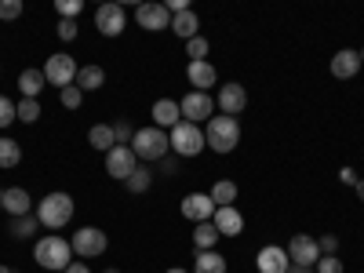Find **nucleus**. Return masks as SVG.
Masks as SVG:
<instances>
[{"mask_svg":"<svg viewBox=\"0 0 364 273\" xmlns=\"http://www.w3.org/2000/svg\"><path fill=\"white\" fill-rule=\"evenodd\" d=\"M211 215H215V200H211V193H186L182 197V219L211 223Z\"/></svg>","mask_w":364,"mask_h":273,"instance_id":"12","label":"nucleus"},{"mask_svg":"<svg viewBox=\"0 0 364 273\" xmlns=\"http://www.w3.org/2000/svg\"><path fill=\"white\" fill-rule=\"evenodd\" d=\"M193 245H197V252H215V245H219V230H215V223H197V230H193Z\"/></svg>","mask_w":364,"mask_h":273,"instance_id":"24","label":"nucleus"},{"mask_svg":"<svg viewBox=\"0 0 364 273\" xmlns=\"http://www.w3.org/2000/svg\"><path fill=\"white\" fill-rule=\"evenodd\" d=\"M168 273H190V269H182V266H175V269H168Z\"/></svg>","mask_w":364,"mask_h":273,"instance_id":"47","label":"nucleus"},{"mask_svg":"<svg viewBox=\"0 0 364 273\" xmlns=\"http://www.w3.org/2000/svg\"><path fill=\"white\" fill-rule=\"evenodd\" d=\"M33 259H37V266H44V269L66 273V266L73 262V248H70V240H66V237L48 233V237H41V240H37Z\"/></svg>","mask_w":364,"mask_h":273,"instance_id":"1","label":"nucleus"},{"mask_svg":"<svg viewBox=\"0 0 364 273\" xmlns=\"http://www.w3.org/2000/svg\"><path fill=\"white\" fill-rule=\"evenodd\" d=\"M77 73H80V66H77V58H73V55H48V63H44V77H48V84H55V87H70V84L77 80Z\"/></svg>","mask_w":364,"mask_h":273,"instance_id":"8","label":"nucleus"},{"mask_svg":"<svg viewBox=\"0 0 364 273\" xmlns=\"http://www.w3.org/2000/svg\"><path fill=\"white\" fill-rule=\"evenodd\" d=\"M204 142L215 149V154H233L237 142H240V124H237V117H211L208 120V128H204Z\"/></svg>","mask_w":364,"mask_h":273,"instance_id":"2","label":"nucleus"},{"mask_svg":"<svg viewBox=\"0 0 364 273\" xmlns=\"http://www.w3.org/2000/svg\"><path fill=\"white\" fill-rule=\"evenodd\" d=\"M15 109H18V120H26V124H37L41 120V102L37 99H22V102H15Z\"/></svg>","mask_w":364,"mask_h":273,"instance_id":"31","label":"nucleus"},{"mask_svg":"<svg viewBox=\"0 0 364 273\" xmlns=\"http://www.w3.org/2000/svg\"><path fill=\"white\" fill-rule=\"evenodd\" d=\"M314 273H343V262L336 255H321L317 266H314Z\"/></svg>","mask_w":364,"mask_h":273,"instance_id":"37","label":"nucleus"},{"mask_svg":"<svg viewBox=\"0 0 364 273\" xmlns=\"http://www.w3.org/2000/svg\"><path fill=\"white\" fill-rule=\"evenodd\" d=\"M18 15H22V0H0V18L4 22H11Z\"/></svg>","mask_w":364,"mask_h":273,"instance_id":"38","label":"nucleus"},{"mask_svg":"<svg viewBox=\"0 0 364 273\" xmlns=\"http://www.w3.org/2000/svg\"><path fill=\"white\" fill-rule=\"evenodd\" d=\"M132 149H135V157H139V161H154V164H161V161L168 157L171 142H168L164 128H154V124H149V128H139V132H135Z\"/></svg>","mask_w":364,"mask_h":273,"instance_id":"3","label":"nucleus"},{"mask_svg":"<svg viewBox=\"0 0 364 273\" xmlns=\"http://www.w3.org/2000/svg\"><path fill=\"white\" fill-rule=\"evenodd\" d=\"M357 197L364 200V178H357Z\"/></svg>","mask_w":364,"mask_h":273,"instance_id":"45","label":"nucleus"},{"mask_svg":"<svg viewBox=\"0 0 364 273\" xmlns=\"http://www.w3.org/2000/svg\"><path fill=\"white\" fill-rule=\"evenodd\" d=\"M317 248H321L324 255H336V252H339V237H336V233H324V237L317 240Z\"/></svg>","mask_w":364,"mask_h":273,"instance_id":"40","label":"nucleus"},{"mask_svg":"<svg viewBox=\"0 0 364 273\" xmlns=\"http://www.w3.org/2000/svg\"><path fill=\"white\" fill-rule=\"evenodd\" d=\"M186 77H190V84H193V91H208V87H215L219 84V73H215V66L208 63H190L186 66Z\"/></svg>","mask_w":364,"mask_h":273,"instance_id":"18","label":"nucleus"},{"mask_svg":"<svg viewBox=\"0 0 364 273\" xmlns=\"http://www.w3.org/2000/svg\"><path fill=\"white\" fill-rule=\"evenodd\" d=\"M168 142H171V154L175 157H197L200 149L208 146L200 124H190V120H178V124L171 128V135H168Z\"/></svg>","mask_w":364,"mask_h":273,"instance_id":"5","label":"nucleus"},{"mask_svg":"<svg viewBox=\"0 0 364 273\" xmlns=\"http://www.w3.org/2000/svg\"><path fill=\"white\" fill-rule=\"evenodd\" d=\"M66 273H91V269H87V262H70Z\"/></svg>","mask_w":364,"mask_h":273,"instance_id":"42","label":"nucleus"},{"mask_svg":"<svg viewBox=\"0 0 364 273\" xmlns=\"http://www.w3.org/2000/svg\"><path fill=\"white\" fill-rule=\"evenodd\" d=\"M357 55H360V66H364V51H357Z\"/></svg>","mask_w":364,"mask_h":273,"instance_id":"49","label":"nucleus"},{"mask_svg":"<svg viewBox=\"0 0 364 273\" xmlns=\"http://www.w3.org/2000/svg\"><path fill=\"white\" fill-rule=\"evenodd\" d=\"M0 200H4V190H0Z\"/></svg>","mask_w":364,"mask_h":273,"instance_id":"50","label":"nucleus"},{"mask_svg":"<svg viewBox=\"0 0 364 273\" xmlns=\"http://www.w3.org/2000/svg\"><path fill=\"white\" fill-rule=\"evenodd\" d=\"M113 139H117V146H132L135 128L128 124V120H117V124H113Z\"/></svg>","mask_w":364,"mask_h":273,"instance_id":"36","label":"nucleus"},{"mask_svg":"<svg viewBox=\"0 0 364 273\" xmlns=\"http://www.w3.org/2000/svg\"><path fill=\"white\" fill-rule=\"evenodd\" d=\"M0 208H4L11 219L33 215V200H29V193H26L22 186H11V190H4V200H0Z\"/></svg>","mask_w":364,"mask_h":273,"instance_id":"17","label":"nucleus"},{"mask_svg":"<svg viewBox=\"0 0 364 273\" xmlns=\"http://www.w3.org/2000/svg\"><path fill=\"white\" fill-rule=\"evenodd\" d=\"M15 120H18V109H15V102H11L8 95H0V128L15 124Z\"/></svg>","mask_w":364,"mask_h":273,"instance_id":"35","label":"nucleus"},{"mask_svg":"<svg viewBox=\"0 0 364 273\" xmlns=\"http://www.w3.org/2000/svg\"><path fill=\"white\" fill-rule=\"evenodd\" d=\"M44 84H48L44 70H22V73H18V91H22V99H41Z\"/></svg>","mask_w":364,"mask_h":273,"instance_id":"21","label":"nucleus"},{"mask_svg":"<svg viewBox=\"0 0 364 273\" xmlns=\"http://www.w3.org/2000/svg\"><path fill=\"white\" fill-rule=\"evenodd\" d=\"M37 226H41V219H37V211L33 215H22V219H11V237H18V240H26V237H33L37 233Z\"/></svg>","mask_w":364,"mask_h":273,"instance_id":"29","label":"nucleus"},{"mask_svg":"<svg viewBox=\"0 0 364 273\" xmlns=\"http://www.w3.org/2000/svg\"><path fill=\"white\" fill-rule=\"evenodd\" d=\"M357 70H360V55L357 51H350V48L336 51V58H331V77L350 80V77H357Z\"/></svg>","mask_w":364,"mask_h":273,"instance_id":"19","label":"nucleus"},{"mask_svg":"<svg viewBox=\"0 0 364 273\" xmlns=\"http://www.w3.org/2000/svg\"><path fill=\"white\" fill-rule=\"evenodd\" d=\"M248 106V91L240 84H223L219 95H215V109H223L226 117H240Z\"/></svg>","mask_w":364,"mask_h":273,"instance_id":"14","label":"nucleus"},{"mask_svg":"<svg viewBox=\"0 0 364 273\" xmlns=\"http://www.w3.org/2000/svg\"><path fill=\"white\" fill-rule=\"evenodd\" d=\"M197 29H200V18H197L193 11H178V15H171V33H175V37L193 41V37H197Z\"/></svg>","mask_w":364,"mask_h":273,"instance_id":"22","label":"nucleus"},{"mask_svg":"<svg viewBox=\"0 0 364 273\" xmlns=\"http://www.w3.org/2000/svg\"><path fill=\"white\" fill-rule=\"evenodd\" d=\"M211 200H215V208H230L237 200V182H230V178L215 182V186H211Z\"/></svg>","mask_w":364,"mask_h":273,"instance_id":"27","label":"nucleus"},{"mask_svg":"<svg viewBox=\"0 0 364 273\" xmlns=\"http://www.w3.org/2000/svg\"><path fill=\"white\" fill-rule=\"evenodd\" d=\"M80 91H84V95H87V91H99L102 84H106V70L102 66H95V63H91V66H80V73H77V80H73Z\"/></svg>","mask_w":364,"mask_h":273,"instance_id":"23","label":"nucleus"},{"mask_svg":"<svg viewBox=\"0 0 364 273\" xmlns=\"http://www.w3.org/2000/svg\"><path fill=\"white\" fill-rule=\"evenodd\" d=\"M106 273H120V269H117V266H109V269H106Z\"/></svg>","mask_w":364,"mask_h":273,"instance_id":"48","label":"nucleus"},{"mask_svg":"<svg viewBox=\"0 0 364 273\" xmlns=\"http://www.w3.org/2000/svg\"><path fill=\"white\" fill-rule=\"evenodd\" d=\"M77 29H80L77 18H58V29H55V33L63 37V41H73V37H77Z\"/></svg>","mask_w":364,"mask_h":273,"instance_id":"39","label":"nucleus"},{"mask_svg":"<svg viewBox=\"0 0 364 273\" xmlns=\"http://www.w3.org/2000/svg\"><path fill=\"white\" fill-rule=\"evenodd\" d=\"M149 182H154V171H149V168H142V164H139V168L132 171V178L124 182V186H128L132 193H146V190H149Z\"/></svg>","mask_w":364,"mask_h":273,"instance_id":"30","label":"nucleus"},{"mask_svg":"<svg viewBox=\"0 0 364 273\" xmlns=\"http://www.w3.org/2000/svg\"><path fill=\"white\" fill-rule=\"evenodd\" d=\"M22 161V146L15 142V139H0V168H15Z\"/></svg>","mask_w":364,"mask_h":273,"instance_id":"28","label":"nucleus"},{"mask_svg":"<svg viewBox=\"0 0 364 273\" xmlns=\"http://www.w3.org/2000/svg\"><path fill=\"white\" fill-rule=\"evenodd\" d=\"M161 168H164V175H171V171H175V161H171V157H164V161H161Z\"/></svg>","mask_w":364,"mask_h":273,"instance_id":"43","label":"nucleus"},{"mask_svg":"<svg viewBox=\"0 0 364 273\" xmlns=\"http://www.w3.org/2000/svg\"><path fill=\"white\" fill-rule=\"evenodd\" d=\"M182 120V109L175 99H157L154 102V128H175Z\"/></svg>","mask_w":364,"mask_h":273,"instance_id":"20","label":"nucleus"},{"mask_svg":"<svg viewBox=\"0 0 364 273\" xmlns=\"http://www.w3.org/2000/svg\"><path fill=\"white\" fill-rule=\"evenodd\" d=\"M58 99H63V106H66V109H80V102H84V91H80L77 84H70V87L58 91Z\"/></svg>","mask_w":364,"mask_h":273,"instance_id":"32","label":"nucleus"},{"mask_svg":"<svg viewBox=\"0 0 364 273\" xmlns=\"http://www.w3.org/2000/svg\"><path fill=\"white\" fill-rule=\"evenodd\" d=\"M37 219H41V226H48V230H63L70 219H73V197L70 193H48L41 204H37Z\"/></svg>","mask_w":364,"mask_h":273,"instance_id":"4","label":"nucleus"},{"mask_svg":"<svg viewBox=\"0 0 364 273\" xmlns=\"http://www.w3.org/2000/svg\"><path fill=\"white\" fill-rule=\"evenodd\" d=\"M55 11L58 18H77L84 11V0H55Z\"/></svg>","mask_w":364,"mask_h":273,"instance_id":"33","label":"nucleus"},{"mask_svg":"<svg viewBox=\"0 0 364 273\" xmlns=\"http://www.w3.org/2000/svg\"><path fill=\"white\" fill-rule=\"evenodd\" d=\"M135 168H139V157H135L132 146H113L109 154H106V175H109V178L128 182Z\"/></svg>","mask_w":364,"mask_h":273,"instance_id":"9","label":"nucleus"},{"mask_svg":"<svg viewBox=\"0 0 364 273\" xmlns=\"http://www.w3.org/2000/svg\"><path fill=\"white\" fill-rule=\"evenodd\" d=\"M288 273H314V269H310V266H295V262H291V266H288Z\"/></svg>","mask_w":364,"mask_h":273,"instance_id":"44","label":"nucleus"},{"mask_svg":"<svg viewBox=\"0 0 364 273\" xmlns=\"http://www.w3.org/2000/svg\"><path fill=\"white\" fill-rule=\"evenodd\" d=\"M211 223H215L219 237H240V233H245V215H240L233 204H230V208H215Z\"/></svg>","mask_w":364,"mask_h":273,"instance_id":"15","label":"nucleus"},{"mask_svg":"<svg viewBox=\"0 0 364 273\" xmlns=\"http://www.w3.org/2000/svg\"><path fill=\"white\" fill-rule=\"evenodd\" d=\"M193 273H226V259L219 252H197Z\"/></svg>","mask_w":364,"mask_h":273,"instance_id":"25","label":"nucleus"},{"mask_svg":"<svg viewBox=\"0 0 364 273\" xmlns=\"http://www.w3.org/2000/svg\"><path fill=\"white\" fill-rule=\"evenodd\" d=\"M87 142L95 146V149H102V154H109V149L117 146V139H113V124H95L87 132Z\"/></svg>","mask_w":364,"mask_h":273,"instance_id":"26","label":"nucleus"},{"mask_svg":"<svg viewBox=\"0 0 364 273\" xmlns=\"http://www.w3.org/2000/svg\"><path fill=\"white\" fill-rule=\"evenodd\" d=\"M255 266H259V273H288L291 259H288V252H284V248L269 245V248H259V255H255Z\"/></svg>","mask_w":364,"mask_h":273,"instance_id":"16","label":"nucleus"},{"mask_svg":"<svg viewBox=\"0 0 364 273\" xmlns=\"http://www.w3.org/2000/svg\"><path fill=\"white\" fill-rule=\"evenodd\" d=\"M70 248H73V255H80V259H99V255L109 248V237H106L99 226H84V230H77V233L70 237Z\"/></svg>","mask_w":364,"mask_h":273,"instance_id":"6","label":"nucleus"},{"mask_svg":"<svg viewBox=\"0 0 364 273\" xmlns=\"http://www.w3.org/2000/svg\"><path fill=\"white\" fill-rule=\"evenodd\" d=\"M288 259L295 262V266H317V259H321V248H317V237H310V233H295L291 240H288Z\"/></svg>","mask_w":364,"mask_h":273,"instance_id":"11","label":"nucleus"},{"mask_svg":"<svg viewBox=\"0 0 364 273\" xmlns=\"http://www.w3.org/2000/svg\"><path fill=\"white\" fill-rule=\"evenodd\" d=\"M178 109L182 120H190V124H208L211 113H215V99H211V91H190V95H182Z\"/></svg>","mask_w":364,"mask_h":273,"instance_id":"7","label":"nucleus"},{"mask_svg":"<svg viewBox=\"0 0 364 273\" xmlns=\"http://www.w3.org/2000/svg\"><path fill=\"white\" fill-rule=\"evenodd\" d=\"M339 175H343V182H346V186H357V175H353V168H343Z\"/></svg>","mask_w":364,"mask_h":273,"instance_id":"41","label":"nucleus"},{"mask_svg":"<svg viewBox=\"0 0 364 273\" xmlns=\"http://www.w3.org/2000/svg\"><path fill=\"white\" fill-rule=\"evenodd\" d=\"M135 22L149 33H161V29H171V11L164 4H139L135 8Z\"/></svg>","mask_w":364,"mask_h":273,"instance_id":"13","label":"nucleus"},{"mask_svg":"<svg viewBox=\"0 0 364 273\" xmlns=\"http://www.w3.org/2000/svg\"><path fill=\"white\" fill-rule=\"evenodd\" d=\"M186 55H190V63H204V55H208V41L197 33L193 41H186Z\"/></svg>","mask_w":364,"mask_h":273,"instance_id":"34","label":"nucleus"},{"mask_svg":"<svg viewBox=\"0 0 364 273\" xmlns=\"http://www.w3.org/2000/svg\"><path fill=\"white\" fill-rule=\"evenodd\" d=\"M124 26H128V11L120 4H99L95 8V29L102 37H120Z\"/></svg>","mask_w":364,"mask_h":273,"instance_id":"10","label":"nucleus"},{"mask_svg":"<svg viewBox=\"0 0 364 273\" xmlns=\"http://www.w3.org/2000/svg\"><path fill=\"white\" fill-rule=\"evenodd\" d=\"M0 273H18V269H11V266H0Z\"/></svg>","mask_w":364,"mask_h":273,"instance_id":"46","label":"nucleus"}]
</instances>
